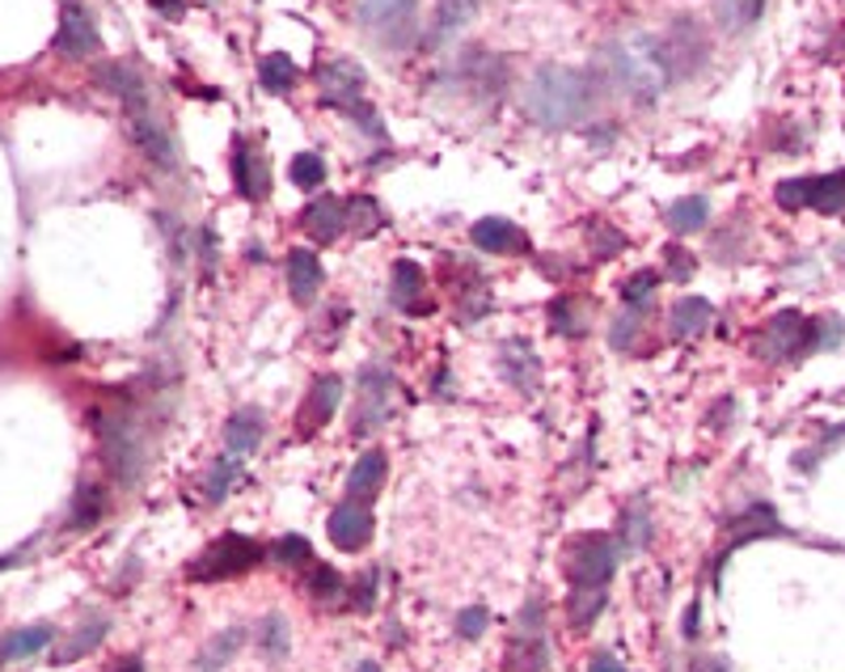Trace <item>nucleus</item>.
Returning a JSON list of instances; mask_svg holds the SVG:
<instances>
[{"mask_svg":"<svg viewBox=\"0 0 845 672\" xmlns=\"http://www.w3.org/2000/svg\"><path fill=\"white\" fill-rule=\"evenodd\" d=\"M592 102H596V85L575 68H538L533 80L524 85L529 119L550 131L575 128L592 110Z\"/></svg>","mask_w":845,"mask_h":672,"instance_id":"1","label":"nucleus"},{"mask_svg":"<svg viewBox=\"0 0 845 672\" xmlns=\"http://www.w3.org/2000/svg\"><path fill=\"white\" fill-rule=\"evenodd\" d=\"M605 64L635 102H656L668 85H676L672 64L664 55V39H651V34H630L621 43H609Z\"/></svg>","mask_w":845,"mask_h":672,"instance_id":"2","label":"nucleus"},{"mask_svg":"<svg viewBox=\"0 0 845 672\" xmlns=\"http://www.w3.org/2000/svg\"><path fill=\"white\" fill-rule=\"evenodd\" d=\"M773 199L787 207V212H799V207H816L824 216L842 212L845 207V170L837 174H820V178H787L778 182Z\"/></svg>","mask_w":845,"mask_h":672,"instance_id":"3","label":"nucleus"},{"mask_svg":"<svg viewBox=\"0 0 845 672\" xmlns=\"http://www.w3.org/2000/svg\"><path fill=\"white\" fill-rule=\"evenodd\" d=\"M414 9L419 0H359V22L372 39L389 47H407L414 39Z\"/></svg>","mask_w":845,"mask_h":672,"instance_id":"4","label":"nucleus"},{"mask_svg":"<svg viewBox=\"0 0 845 672\" xmlns=\"http://www.w3.org/2000/svg\"><path fill=\"white\" fill-rule=\"evenodd\" d=\"M812 338V317L803 313H773L766 322V330L757 335V356L761 360H787V356H803Z\"/></svg>","mask_w":845,"mask_h":672,"instance_id":"5","label":"nucleus"},{"mask_svg":"<svg viewBox=\"0 0 845 672\" xmlns=\"http://www.w3.org/2000/svg\"><path fill=\"white\" fill-rule=\"evenodd\" d=\"M664 55H668V64H672V77H676V80L693 77V73L706 64V55H711L706 30L697 26L693 18H681V22H672V30L664 34Z\"/></svg>","mask_w":845,"mask_h":672,"instance_id":"6","label":"nucleus"},{"mask_svg":"<svg viewBox=\"0 0 845 672\" xmlns=\"http://www.w3.org/2000/svg\"><path fill=\"white\" fill-rule=\"evenodd\" d=\"M98 47H102V39H98L94 18L80 4H64L59 30H55V52L68 59H89V55H98Z\"/></svg>","mask_w":845,"mask_h":672,"instance_id":"7","label":"nucleus"},{"mask_svg":"<svg viewBox=\"0 0 845 672\" xmlns=\"http://www.w3.org/2000/svg\"><path fill=\"white\" fill-rule=\"evenodd\" d=\"M317 85H322L326 102L343 110V106L364 98V68H359L356 59H326V64L317 68Z\"/></svg>","mask_w":845,"mask_h":672,"instance_id":"8","label":"nucleus"},{"mask_svg":"<svg viewBox=\"0 0 845 672\" xmlns=\"http://www.w3.org/2000/svg\"><path fill=\"white\" fill-rule=\"evenodd\" d=\"M98 85H102L106 94H115L119 102L128 106V115L149 110V85H144V77H140L131 64H123V59H110V64H102V68H98Z\"/></svg>","mask_w":845,"mask_h":672,"instance_id":"9","label":"nucleus"},{"mask_svg":"<svg viewBox=\"0 0 845 672\" xmlns=\"http://www.w3.org/2000/svg\"><path fill=\"white\" fill-rule=\"evenodd\" d=\"M232 182H237V195L250 199V204L271 195V170H267L262 153H258L254 144H246V140L232 153Z\"/></svg>","mask_w":845,"mask_h":672,"instance_id":"10","label":"nucleus"},{"mask_svg":"<svg viewBox=\"0 0 845 672\" xmlns=\"http://www.w3.org/2000/svg\"><path fill=\"white\" fill-rule=\"evenodd\" d=\"M131 140H136V149H144L149 161H156L161 170H174L178 165V149H174V136L156 123L149 110H140V115H131Z\"/></svg>","mask_w":845,"mask_h":672,"instance_id":"11","label":"nucleus"},{"mask_svg":"<svg viewBox=\"0 0 845 672\" xmlns=\"http://www.w3.org/2000/svg\"><path fill=\"white\" fill-rule=\"evenodd\" d=\"M469 237H474V246L487 250V254H529V237H524V229H516L512 220H503V216L478 220Z\"/></svg>","mask_w":845,"mask_h":672,"instance_id":"12","label":"nucleus"},{"mask_svg":"<svg viewBox=\"0 0 845 672\" xmlns=\"http://www.w3.org/2000/svg\"><path fill=\"white\" fill-rule=\"evenodd\" d=\"M393 305L407 313L432 310V301H427V275H423V267H414L410 259L393 262Z\"/></svg>","mask_w":845,"mask_h":672,"instance_id":"13","label":"nucleus"},{"mask_svg":"<svg viewBox=\"0 0 845 672\" xmlns=\"http://www.w3.org/2000/svg\"><path fill=\"white\" fill-rule=\"evenodd\" d=\"M322 280H326V271H322V262H317L313 250H292L288 254V292H292L296 305H308L317 296Z\"/></svg>","mask_w":845,"mask_h":672,"instance_id":"14","label":"nucleus"},{"mask_svg":"<svg viewBox=\"0 0 845 672\" xmlns=\"http://www.w3.org/2000/svg\"><path fill=\"white\" fill-rule=\"evenodd\" d=\"M305 229L313 234V241H322V246L338 241V234L347 229V207H343V199H334V195L313 199V204L305 207Z\"/></svg>","mask_w":845,"mask_h":672,"instance_id":"15","label":"nucleus"},{"mask_svg":"<svg viewBox=\"0 0 845 672\" xmlns=\"http://www.w3.org/2000/svg\"><path fill=\"white\" fill-rule=\"evenodd\" d=\"M483 0H436V22H432V43L453 39L457 30H465L478 18Z\"/></svg>","mask_w":845,"mask_h":672,"instance_id":"16","label":"nucleus"},{"mask_svg":"<svg viewBox=\"0 0 845 672\" xmlns=\"http://www.w3.org/2000/svg\"><path fill=\"white\" fill-rule=\"evenodd\" d=\"M465 77L474 80V89H478L483 98H495V94H503L508 64H503L499 55H469V59H465Z\"/></svg>","mask_w":845,"mask_h":672,"instance_id":"17","label":"nucleus"},{"mask_svg":"<svg viewBox=\"0 0 845 672\" xmlns=\"http://www.w3.org/2000/svg\"><path fill=\"white\" fill-rule=\"evenodd\" d=\"M766 0H715V18L727 34H744L761 22Z\"/></svg>","mask_w":845,"mask_h":672,"instance_id":"18","label":"nucleus"},{"mask_svg":"<svg viewBox=\"0 0 845 672\" xmlns=\"http://www.w3.org/2000/svg\"><path fill=\"white\" fill-rule=\"evenodd\" d=\"M711 317H715L711 301H702V296H685V301H676V305H672V335L676 338L702 335V330L711 326Z\"/></svg>","mask_w":845,"mask_h":672,"instance_id":"19","label":"nucleus"},{"mask_svg":"<svg viewBox=\"0 0 845 672\" xmlns=\"http://www.w3.org/2000/svg\"><path fill=\"white\" fill-rule=\"evenodd\" d=\"M258 80H262L267 94H292L296 80H301V73H296V64H292L283 52H271L258 59Z\"/></svg>","mask_w":845,"mask_h":672,"instance_id":"20","label":"nucleus"},{"mask_svg":"<svg viewBox=\"0 0 845 672\" xmlns=\"http://www.w3.org/2000/svg\"><path fill=\"white\" fill-rule=\"evenodd\" d=\"M254 559H258V550L250 542H241V538H225V542L212 550V559H207V571H212V575H225V571L250 567Z\"/></svg>","mask_w":845,"mask_h":672,"instance_id":"21","label":"nucleus"},{"mask_svg":"<svg viewBox=\"0 0 845 672\" xmlns=\"http://www.w3.org/2000/svg\"><path fill=\"white\" fill-rule=\"evenodd\" d=\"M706 220H711V204L702 195H690V199L668 207V229L672 234H697V229H706Z\"/></svg>","mask_w":845,"mask_h":672,"instance_id":"22","label":"nucleus"},{"mask_svg":"<svg viewBox=\"0 0 845 672\" xmlns=\"http://www.w3.org/2000/svg\"><path fill=\"white\" fill-rule=\"evenodd\" d=\"M331 533L338 545H359L368 538V517L359 508H338L331 520Z\"/></svg>","mask_w":845,"mask_h":672,"instance_id":"23","label":"nucleus"},{"mask_svg":"<svg viewBox=\"0 0 845 672\" xmlns=\"http://www.w3.org/2000/svg\"><path fill=\"white\" fill-rule=\"evenodd\" d=\"M288 178L296 182L301 191H317V186L326 182V161L317 153H296L292 165H288Z\"/></svg>","mask_w":845,"mask_h":672,"instance_id":"24","label":"nucleus"},{"mask_svg":"<svg viewBox=\"0 0 845 672\" xmlns=\"http://www.w3.org/2000/svg\"><path fill=\"white\" fill-rule=\"evenodd\" d=\"M47 639H52L47 626H39V630H18V635H9V639L0 643V660H22V655H30V651H39Z\"/></svg>","mask_w":845,"mask_h":672,"instance_id":"25","label":"nucleus"},{"mask_svg":"<svg viewBox=\"0 0 845 672\" xmlns=\"http://www.w3.org/2000/svg\"><path fill=\"white\" fill-rule=\"evenodd\" d=\"M347 229H356V234H377L381 229V207L372 204L368 195H359V199H351L347 204Z\"/></svg>","mask_w":845,"mask_h":672,"instance_id":"26","label":"nucleus"},{"mask_svg":"<svg viewBox=\"0 0 845 672\" xmlns=\"http://www.w3.org/2000/svg\"><path fill=\"white\" fill-rule=\"evenodd\" d=\"M334 402H338V377H322V381L313 386V398H308V419H313V423H326Z\"/></svg>","mask_w":845,"mask_h":672,"instance_id":"27","label":"nucleus"},{"mask_svg":"<svg viewBox=\"0 0 845 672\" xmlns=\"http://www.w3.org/2000/svg\"><path fill=\"white\" fill-rule=\"evenodd\" d=\"M845 335L842 317H816L812 322V338H808V351H828V347H837Z\"/></svg>","mask_w":845,"mask_h":672,"instance_id":"28","label":"nucleus"},{"mask_svg":"<svg viewBox=\"0 0 845 672\" xmlns=\"http://www.w3.org/2000/svg\"><path fill=\"white\" fill-rule=\"evenodd\" d=\"M575 301L571 296H559V301H550V326L559 330V335H584V322H575Z\"/></svg>","mask_w":845,"mask_h":672,"instance_id":"29","label":"nucleus"},{"mask_svg":"<svg viewBox=\"0 0 845 672\" xmlns=\"http://www.w3.org/2000/svg\"><path fill=\"white\" fill-rule=\"evenodd\" d=\"M381 474H384V462L377 457V453H368V457L356 466V474H351V491L356 495L377 491V487H381Z\"/></svg>","mask_w":845,"mask_h":672,"instance_id":"30","label":"nucleus"},{"mask_svg":"<svg viewBox=\"0 0 845 672\" xmlns=\"http://www.w3.org/2000/svg\"><path fill=\"white\" fill-rule=\"evenodd\" d=\"M660 284V271H635L626 288H621V296H626V305H642V301H651V292Z\"/></svg>","mask_w":845,"mask_h":672,"instance_id":"31","label":"nucleus"},{"mask_svg":"<svg viewBox=\"0 0 845 672\" xmlns=\"http://www.w3.org/2000/svg\"><path fill=\"white\" fill-rule=\"evenodd\" d=\"M588 237H592V246H596V254H621V250H626V237L617 234V229H609L605 220H592Z\"/></svg>","mask_w":845,"mask_h":672,"instance_id":"32","label":"nucleus"},{"mask_svg":"<svg viewBox=\"0 0 845 672\" xmlns=\"http://www.w3.org/2000/svg\"><path fill=\"white\" fill-rule=\"evenodd\" d=\"M503 372H508V377H520V372H524V377L533 381V372H538V360L529 356V347H524V343H512V347L503 351Z\"/></svg>","mask_w":845,"mask_h":672,"instance_id":"33","label":"nucleus"},{"mask_svg":"<svg viewBox=\"0 0 845 672\" xmlns=\"http://www.w3.org/2000/svg\"><path fill=\"white\" fill-rule=\"evenodd\" d=\"M98 517H102V495L94 491V487H80L77 508H73V524H94Z\"/></svg>","mask_w":845,"mask_h":672,"instance_id":"34","label":"nucleus"},{"mask_svg":"<svg viewBox=\"0 0 845 672\" xmlns=\"http://www.w3.org/2000/svg\"><path fill=\"white\" fill-rule=\"evenodd\" d=\"M258 414H237V423L229 427V444L232 448H254L258 444Z\"/></svg>","mask_w":845,"mask_h":672,"instance_id":"35","label":"nucleus"},{"mask_svg":"<svg viewBox=\"0 0 845 672\" xmlns=\"http://www.w3.org/2000/svg\"><path fill=\"white\" fill-rule=\"evenodd\" d=\"M668 275H672V280H690L693 275V259L685 250H676V246L668 250Z\"/></svg>","mask_w":845,"mask_h":672,"instance_id":"36","label":"nucleus"},{"mask_svg":"<svg viewBox=\"0 0 845 672\" xmlns=\"http://www.w3.org/2000/svg\"><path fill=\"white\" fill-rule=\"evenodd\" d=\"M102 630H106L102 621H94L89 630H80L77 639H73V647H68V655H80V651H89V647H94V643H98V639H102Z\"/></svg>","mask_w":845,"mask_h":672,"instance_id":"37","label":"nucleus"},{"mask_svg":"<svg viewBox=\"0 0 845 672\" xmlns=\"http://www.w3.org/2000/svg\"><path fill=\"white\" fill-rule=\"evenodd\" d=\"M149 4H153L156 13H165V18H178L182 4H186V0H149Z\"/></svg>","mask_w":845,"mask_h":672,"instance_id":"38","label":"nucleus"},{"mask_svg":"<svg viewBox=\"0 0 845 672\" xmlns=\"http://www.w3.org/2000/svg\"><path fill=\"white\" fill-rule=\"evenodd\" d=\"M592 672H621V669H617L614 660H596V664H592Z\"/></svg>","mask_w":845,"mask_h":672,"instance_id":"39","label":"nucleus"},{"mask_svg":"<svg viewBox=\"0 0 845 672\" xmlns=\"http://www.w3.org/2000/svg\"><path fill=\"white\" fill-rule=\"evenodd\" d=\"M115 672H140V664H136V660H123V664H119Z\"/></svg>","mask_w":845,"mask_h":672,"instance_id":"40","label":"nucleus"},{"mask_svg":"<svg viewBox=\"0 0 845 672\" xmlns=\"http://www.w3.org/2000/svg\"><path fill=\"white\" fill-rule=\"evenodd\" d=\"M359 672H377V669H359Z\"/></svg>","mask_w":845,"mask_h":672,"instance_id":"41","label":"nucleus"},{"mask_svg":"<svg viewBox=\"0 0 845 672\" xmlns=\"http://www.w3.org/2000/svg\"><path fill=\"white\" fill-rule=\"evenodd\" d=\"M842 262H845V250H842Z\"/></svg>","mask_w":845,"mask_h":672,"instance_id":"42","label":"nucleus"}]
</instances>
